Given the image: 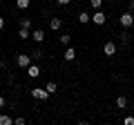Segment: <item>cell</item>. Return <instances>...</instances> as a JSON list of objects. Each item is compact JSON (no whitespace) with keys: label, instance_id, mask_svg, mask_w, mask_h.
Returning a JSON list of instances; mask_svg holds the SVG:
<instances>
[{"label":"cell","instance_id":"6da1fadb","mask_svg":"<svg viewBox=\"0 0 134 125\" xmlns=\"http://www.w3.org/2000/svg\"><path fill=\"white\" fill-rule=\"evenodd\" d=\"M52 96L45 87H34L31 89V98H36V101H47V98Z\"/></svg>","mask_w":134,"mask_h":125},{"label":"cell","instance_id":"7a4b0ae2","mask_svg":"<svg viewBox=\"0 0 134 125\" xmlns=\"http://www.w3.org/2000/svg\"><path fill=\"white\" fill-rule=\"evenodd\" d=\"M16 65L23 67V69H27L29 65H31V56H29V54H18V56H16Z\"/></svg>","mask_w":134,"mask_h":125},{"label":"cell","instance_id":"3957f363","mask_svg":"<svg viewBox=\"0 0 134 125\" xmlns=\"http://www.w3.org/2000/svg\"><path fill=\"white\" fill-rule=\"evenodd\" d=\"M134 25V16H132V11H125V14H121V27L123 29H130Z\"/></svg>","mask_w":134,"mask_h":125},{"label":"cell","instance_id":"277c9868","mask_svg":"<svg viewBox=\"0 0 134 125\" xmlns=\"http://www.w3.org/2000/svg\"><path fill=\"white\" fill-rule=\"evenodd\" d=\"M105 20H107V18H105V11H103V9H98L94 16H92V22H94V25H100V27L105 25Z\"/></svg>","mask_w":134,"mask_h":125},{"label":"cell","instance_id":"5b68a950","mask_svg":"<svg viewBox=\"0 0 134 125\" xmlns=\"http://www.w3.org/2000/svg\"><path fill=\"white\" fill-rule=\"evenodd\" d=\"M116 49H119V47H116V43H114V40H110V43H105V45H103V54H105V56H114V54H116Z\"/></svg>","mask_w":134,"mask_h":125},{"label":"cell","instance_id":"8992f818","mask_svg":"<svg viewBox=\"0 0 134 125\" xmlns=\"http://www.w3.org/2000/svg\"><path fill=\"white\" fill-rule=\"evenodd\" d=\"M63 58H65L67 62H72L74 58H76V49H74L72 45H69V47H65V54H63Z\"/></svg>","mask_w":134,"mask_h":125},{"label":"cell","instance_id":"52a82bcc","mask_svg":"<svg viewBox=\"0 0 134 125\" xmlns=\"http://www.w3.org/2000/svg\"><path fill=\"white\" fill-rule=\"evenodd\" d=\"M31 40H34V43H43V40H45V31H43V29H34V31H31Z\"/></svg>","mask_w":134,"mask_h":125},{"label":"cell","instance_id":"ba28073f","mask_svg":"<svg viewBox=\"0 0 134 125\" xmlns=\"http://www.w3.org/2000/svg\"><path fill=\"white\" fill-rule=\"evenodd\" d=\"M27 74H29V78H38V76H40V67L31 62V65L27 67Z\"/></svg>","mask_w":134,"mask_h":125},{"label":"cell","instance_id":"9c48e42d","mask_svg":"<svg viewBox=\"0 0 134 125\" xmlns=\"http://www.w3.org/2000/svg\"><path fill=\"white\" fill-rule=\"evenodd\" d=\"M78 22H81V25H87V22H92V16L87 14V11H81V14H78Z\"/></svg>","mask_w":134,"mask_h":125},{"label":"cell","instance_id":"30bf717a","mask_svg":"<svg viewBox=\"0 0 134 125\" xmlns=\"http://www.w3.org/2000/svg\"><path fill=\"white\" fill-rule=\"evenodd\" d=\"M60 27H63V20H60V18H52V20H49V29H54V31H58Z\"/></svg>","mask_w":134,"mask_h":125},{"label":"cell","instance_id":"8fae6325","mask_svg":"<svg viewBox=\"0 0 134 125\" xmlns=\"http://www.w3.org/2000/svg\"><path fill=\"white\" fill-rule=\"evenodd\" d=\"M18 38H23V40L31 38V29H25V27H20V29H18Z\"/></svg>","mask_w":134,"mask_h":125},{"label":"cell","instance_id":"7c38bea8","mask_svg":"<svg viewBox=\"0 0 134 125\" xmlns=\"http://www.w3.org/2000/svg\"><path fill=\"white\" fill-rule=\"evenodd\" d=\"M58 40H60V45H63V47H69V45H72V36H69V34H63Z\"/></svg>","mask_w":134,"mask_h":125},{"label":"cell","instance_id":"4fadbf2b","mask_svg":"<svg viewBox=\"0 0 134 125\" xmlns=\"http://www.w3.org/2000/svg\"><path fill=\"white\" fill-rule=\"evenodd\" d=\"M116 107H119V110H125V107H127V98H125L123 94L116 98Z\"/></svg>","mask_w":134,"mask_h":125},{"label":"cell","instance_id":"5bb4252c","mask_svg":"<svg viewBox=\"0 0 134 125\" xmlns=\"http://www.w3.org/2000/svg\"><path fill=\"white\" fill-rule=\"evenodd\" d=\"M0 125H14V118L9 114H0Z\"/></svg>","mask_w":134,"mask_h":125},{"label":"cell","instance_id":"9a60e30c","mask_svg":"<svg viewBox=\"0 0 134 125\" xmlns=\"http://www.w3.org/2000/svg\"><path fill=\"white\" fill-rule=\"evenodd\" d=\"M16 7L18 9H29L31 7V0H16Z\"/></svg>","mask_w":134,"mask_h":125},{"label":"cell","instance_id":"2e32d148","mask_svg":"<svg viewBox=\"0 0 134 125\" xmlns=\"http://www.w3.org/2000/svg\"><path fill=\"white\" fill-rule=\"evenodd\" d=\"M90 7L94 11H98V9H103V0H90Z\"/></svg>","mask_w":134,"mask_h":125},{"label":"cell","instance_id":"e0dca14e","mask_svg":"<svg viewBox=\"0 0 134 125\" xmlns=\"http://www.w3.org/2000/svg\"><path fill=\"white\" fill-rule=\"evenodd\" d=\"M45 89H47L49 94H56V89H58V85H56V83H54V81H49L47 85H45Z\"/></svg>","mask_w":134,"mask_h":125},{"label":"cell","instance_id":"ac0fdd59","mask_svg":"<svg viewBox=\"0 0 134 125\" xmlns=\"http://www.w3.org/2000/svg\"><path fill=\"white\" fill-rule=\"evenodd\" d=\"M130 38H132V36H130L127 31H123V34L119 36V43H121V45H127V43H130Z\"/></svg>","mask_w":134,"mask_h":125},{"label":"cell","instance_id":"d6986e66","mask_svg":"<svg viewBox=\"0 0 134 125\" xmlns=\"http://www.w3.org/2000/svg\"><path fill=\"white\" fill-rule=\"evenodd\" d=\"M40 58H45V54H43V49H36V52L31 54V60H40Z\"/></svg>","mask_w":134,"mask_h":125},{"label":"cell","instance_id":"ffe728a7","mask_svg":"<svg viewBox=\"0 0 134 125\" xmlns=\"http://www.w3.org/2000/svg\"><path fill=\"white\" fill-rule=\"evenodd\" d=\"M20 27H25V29H31V20H29V18H20Z\"/></svg>","mask_w":134,"mask_h":125},{"label":"cell","instance_id":"44dd1931","mask_svg":"<svg viewBox=\"0 0 134 125\" xmlns=\"http://www.w3.org/2000/svg\"><path fill=\"white\" fill-rule=\"evenodd\" d=\"M14 123H16V125H25V123H27V121H25L23 116H18V118H14Z\"/></svg>","mask_w":134,"mask_h":125},{"label":"cell","instance_id":"7402d4cb","mask_svg":"<svg viewBox=\"0 0 134 125\" xmlns=\"http://www.w3.org/2000/svg\"><path fill=\"white\" fill-rule=\"evenodd\" d=\"M123 123H125V125H134V116H127V118H125Z\"/></svg>","mask_w":134,"mask_h":125},{"label":"cell","instance_id":"603a6c76","mask_svg":"<svg viewBox=\"0 0 134 125\" xmlns=\"http://www.w3.org/2000/svg\"><path fill=\"white\" fill-rule=\"evenodd\" d=\"M56 2H58V5H60V7H67V5H69V2H72V0H56Z\"/></svg>","mask_w":134,"mask_h":125},{"label":"cell","instance_id":"cb8c5ba5","mask_svg":"<svg viewBox=\"0 0 134 125\" xmlns=\"http://www.w3.org/2000/svg\"><path fill=\"white\" fill-rule=\"evenodd\" d=\"M5 103H7V101H5V96H2V94H0V110H2V107H5Z\"/></svg>","mask_w":134,"mask_h":125},{"label":"cell","instance_id":"d4e9b609","mask_svg":"<svg viewBox=\"0 0 134 125\" xmlns=\"http://www.w3.org/2000/svg\"><path fill=\"white\" fill-rule=\"evenodd\" d=\"M2 29H5V18L0 16V31H2Z\"/></svg>","mask_w":134,"mask_h":125},{"label":"cell","instance_id":"484cf974","mask_svg":"<svg viewBox=\"0 0 134 125\" xmlns=\"http://www.w3.org/2000/svg\"><path fill=\"white\" fill-rule=\"evenodd\" d=\"M127 11H132V14H134V2H130V5H127Z\"/></svg>","mask_w":134,"mask_h":125}]
</instances>
